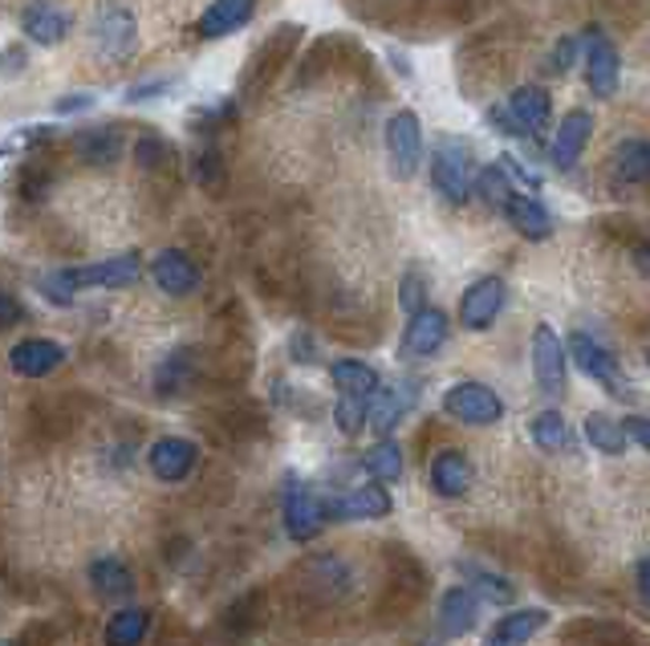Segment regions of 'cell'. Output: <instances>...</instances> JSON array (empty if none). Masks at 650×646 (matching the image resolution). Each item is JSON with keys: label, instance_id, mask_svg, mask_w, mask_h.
Returning a JSON list of instances; mask_svg holds the SVG:
<instances>
[{"label": "cell", "instance_id": "cell-39", "mask_svg": "<svg viewBox=\"0 0 650 646\" xmlns=\"http://www.w3.org/2000/svg\"><path fill=\"white\" fill-rule=\"evenodd\" d=\"M476 191H480V200L492 203V208H504V200L512 196V183H509V171L504 167H484V171H476Z\"/></svg>", "mask_w": 650, "mask_h": 646}, {"label": "cell", "instance_id": "cell-46", "mask_svg": "<svg viewBox=\"0 0 650 646\" xmlns=\"http://www.w3.org/2000/svg\"><path fill=\"white\" fill-rule=\"evenodd\" d=\"M622 424H627L630 439H634V444H642L650 451V419H642V415H630V419H622Z\"/></svg>", "mask_w": 650, "mask_h": 646}, {"label": "cell", "instance_id": "cell-10", "mask_svg": "<svg viewBox=\"0 0 650 646\" xmlns=\"http://www.w3.org/2000/svg\"><path fill=\"white\" fill-rule=\"evenodd\" d=\"M504 297H509V289L500 277H480L476 285H468V294L460 297V326L472 329V334L492 329L500 309H504Z\"/></svg>", "mask_w": 650, "mask_h": 646}, {"label": "cell", "instance_id": "cell-44", "mask_svg": "<svg viewBox=\"0 0 650 646\" xmlns=\"http://www.w3.org/2000/svg\"><path fill=\"white\" fill-rule=\"evenodd\" d=\"M289 354H293V362H301V366L318 362V350H313V338H309L306 329H301V334H293V338H289Z\"/></svg>", "mask_w": 650, "mask_h": 646}, {"label": "cell", "instance_id": "cell-22", "mask_svg": "<svg viewBox=\"0 0 650 646\" xmlns=\"http://www.w3.org/2000/svg\"><path fill=\"white\" fill-rule=\"evenodd\" d=\"M544 626H549V614H544L541 606H524V610L504 614V618L488 630L484 646H529V638L541 635Z\"/></svg>", "mask_w": 650, "mask_h": 646}, {"label": "cell", "instance_id": "cell-12", "mask_svg": "<svg viewBox=\"0 0 650 646\" xmlns=\"http://www.w3.org/2000/svg\"><path fill=\"white\" fill-rule=\"evenodd\" d=\"M448 341V314L443 309H419L411 314L407 329H402V358L411 362V358H431L439 354V346Z\"/></svg>", "mask_w": 650, "mask_h": 646}, {"label": "cell", "instance_id": "cell-7", "mask_svg": "<svg viewBox=\"0 0 650 646\" xmlns=\"http://www.w3.org/2000/svg\"><path fill=\"white\" fill-rule=\"evenodd\" d=\"M387 155L399 179H414L419 159H423V127L414 110H394L387 122Z\"/></svg>", "mask_w": 650, "mask_h": 646}, {"label": "cell", "instance_id": "cell-3", "mask_svg": "<svg viewBox=\"0 0 650 646\" xmlns=\"http://www.w3.org/2000/svg\"><path fill=\"white\" fill-rule=\"evenodd\" d=\"M569 358L581 366V375H590L593 382L610 390L614 399L634 402V387H630L627 370H622L614 354L606 350V346H598L590 334H581V329H573V334H569Z\"/></svg>", "mask_w": 650, "mask_h": 646}, {"label": "cell", "instance_id": "cell-19", "mask_svg": "<svg viewBox=\"0 0 650 646\" xmlns=\"http://www.w3.org/2000/svg\"><path fill=\"white\" fill-rule=\"evenodd\" d=\"M151 277H154V285L171 297H188L200 289V265H196L191 257H183L179 248H167V252L154 257Z\"/></svg>", "mask_w": 650, "mask_h": 646}, {"label": "cell", "instance_id": "cell-21", "mask_svg": "<svg viewBox=\"0 0 650 646\" xmlns=\"http://www.w3.org/2000/svg\"><path fill=\"white\" fill-rule=\"evenodd\" d=\"M21 29L29 41H37V46H58L61 37L70 33V12H61L58 4H49V0H33V4H24V12H21Z\"/></svg>", "mask_w": 650, "mask_h": 646}, {"label": "cell", "instance_id": "cell-51", "mask_svg": "<svg viewBox=\"0 0 650 646\" xmlns=\"http://www.w3.org/2000/svg\"><path fill=\"white\" fill-rule=\"evenodd\" d=\"M647 362H650V350H647Z\"/></svg>", "mask_w": 650, "mask_h": 646}, {"label": "cell", "instance_id": "cell-23", "mask_svg": "<svg viewBox=\"0 0 650 646\" xmlns=\"http://www.w3.org/2000/svg\"><path fill=\"white\" fill-rule=\"evenodd\" d=\"M476 614H480V602L468 586H451L443 598H439V630L443 638H463L476 626Z\"/></svg>", "mask_w": 650, "mask_h": 646}, {"label": "cell", "instance_id": "cell-17", "mask_svg": "<svg viewBox=\"0 0 650 646\" xmlns=\"http://www.w3.org/2000/svg\"><path fill=\"white\" fill-rule=\"evenodd\" d=\"M196 375H200V350L176 346L163 362L154 366V395H159V399H176V395L191 390Z\"/></svg>", "mask_w": 650, "mask_h": 646}, {"label": "cell", "instance_id": "cell-4", "mask_svg": "<svg viewBox=\"0 0 650 646\" xmlns=\"http://www.w3.org/2000/svg\"><path fill=\"white\" fill-rule=\"evenodd\" d=\"M431 179H436L439 196L448 203H468L476 191V176H472V155H468V142L460 139H443L431 151Z\"/></svg>", "mask_w": 650, "mask_h": 646}, {"label": "cell", "instance_id": "cell-28", "mask_svg": "<svg viewBox=\"0 0 650 646\" xmlns=\"http://www.w3.org/2000/svg\"><path fill=\"white\" fill-rule=\"evenodd\" d=\"M191 176L200 183L208 196H220L228 183V163H224V151H220V142L216 139H203L196 151H191Z\"/></svg>", "mask_w": 650, "mask_h": 646}, {"label": "cell", "instance_id": "cell-24", "mask_svg": "<svg viewBox=\"0 0 650 646\" xmlns=\"http://www.w3.org/2000/svg\"><path fill=\"white\" fill-rule=\"evenodd\" d=\"M431 488H436L439 496H448V500L468 493V488H472V464H468V456L456 451V447H443V451L431 459Z\"/></svg>", "mask_w": 650, "mask_h": 646}, {"label": "cell", "instance_id": "cell-43", "mask_svg": "<svg viewBox=\"0 0 650 646\" xmlns=\"http://www.w3.org/2000/svg\"><path fill=\"white\" fill-rule=\"evenodd\" d=\"M176 86V73H163V78H147V82L139 86V90H127V102H147V98L154 95H167Z\"/></svg>", "mask_w": 650, "mask_h": 646}, {"label": "cell", "instance_id": "cell-9", "mask_svg": "<svg viewBox=\"0 0 650 646\" xmlns=\"http://www.w3.org/2000/svg\"><path fill=\"white\" fill-rule=\"evenodd\" d=\"M581 49H586V82H590V90L598 98H610L618 90V78H622V61H618L614 41L602 29H586Z\"/></svg>", "mask_w": 650, "mask_h": 646}, {"label": "cell", "instance_id": "cell-15", "mask_svg": "<svg viewBox=\"0 0 650 646\" xmlns=\"http://www.w3.org/2000/svg\"><path fill=\"white\" fill-rule=\"evenodd\" d=\"M66 362V346L53 338H21L9 350V366L21 378H46Z\"/></svg>", "mask_w": 650, "mask_h": 646}, {"label": "cell", "instance_id": "cell-1", "mask_svg": "<svg viewBox=\"0 0 650 646\" xmlns=\"http://www.w3.org/2000/svg\"><path fill=\"white\" fill-rule=\"evenodd\" d=\"M142 277V257L127 252L114 260H98V265H82V269H53L37 277V289L53 306H73L78 289H122Z\"/></svg>", "mask_w": 650, "mask_h": 646}, {"label": "cell", "instance_id": "cell-36", "mask_svg": "<svg viewBox=\"0 0 650 646\" xmlns=\"http://www.w3.org/2000/svg\"><path fill=\"white\" fill-rule=\"evenodd\" d=\"M134 163L147 171V176H171V167H176V147L163 139V135H142L134 142Z\"/></svg>", "mask_w": 650, "mask_h": 646}, {"label": "cell", "instance_id": "cell-33", "mask_svg": "<svg viewBox=\"0 0 650 646\" xmlns=\"http://www.w3.org/2000/svg\"><path fill=\"white\" fill-rule=\"evenodd\" d=\"M586 439H590L602 456H622L630 447V431H627V424H614L610 415H602V411H593L590 419H586Z\"/></svg>", "mask_w": 650, "mask_h": 646}, {"label": "cell", "instance_id": "cell-18", "mask_svg": "<svg viewBox=\"0 0 650 646\" xmlns=\"http://www.w3.org/2000/svg\"><path fill=\"white\" fill-rule=\"evenodd\" d=\"M134 41H139V24H134V12L127 4H107L98 12V46L107 49L110 58L122 61L134 53Z\"/></svg>", "mask_w": 650, "mask_h": 646}, {"label": "cell", "instance_id": "cell-49", "mask_svg": "<svg viewBox=\"0 0 650 646\" xmlns=\"http://www.w3.org/2000/svg\"><path fill=\"white\" fill-rule=\"evenodd\" d=\"M24 314H21V306H17V297L12 294H4V326H17Z\"/></svg>", "mask_w": 650, "mask_h": 646}, {"label": "cell", "instance_id": "cell-41", "mask_svg": "<svg viewBox=\"0 0 650 646\" xmlns=\"http://www.w3.org/2000/svg\"><path fill=\"white\" fill-rule=\"evenodd\" d=\"M49 188H53V171H49L46 163H29L21 171V191L24 200H41V196H49Z\"/></svg>", "mask_w": 650, "mask_h": 646}, {"label": "cell", "instance_id": "cell-2", "mask_svg": "<svg viewBox=\"0 0 650 646\" xmlns=\"http://www.w3.org/2000/svg\"><path fill=\"white\" fill-rule=\"evenodd\" d=\"M488 115H492V127L512 139H541L549 115H553V98L544 95L541 86H520L504 107H492Z\"/></svg>", "mask_w": 650, "mask_h": 646}, {"label": "cell", "instance_id": "cell-50", "mask_svg": "<svg viewBox=\"0 0 650 646\" xmlns=\"http://www.w3.org/2000/svg\"><path fill=\"white\" fill-rule=\"evenodd\" d=\"M634 265H639L642 272H650V240H639V245H634Z\"/></svg>", "mask_w": 650, "mask_h": 646}, {"label": "cell", "instance_id": "cell-35", "mask_svg": "<svg viewBox=\"0 0 650 646\" xmlns=\"http://www.w3.org/2000/svg\"><path fill=\"white\" fill-rule=\"evenodd\" d=\"M468 582L476 586V594H484V602H497V606H509L512 598H517V586H512L509 577H500L492 574V569H484V565H476V561H460L456 565Z\"/></svg>", "mask_w": 650, "mask_h": 646}, {"label": "cell", "instance_id": "cell-30", "mask_svg": "<svg viewBox=\"0 0 650 646\" xmlns=\"http://www.w3.org/2000/svg\"><path fill=\"white\" fill-rule=\"evenodd\" d=\"M411 407V395H402L399 387H382L374 399H370V427L379 439H390V431L402 424V415Z\"/></svg>", "mask_w": 650, "mask_h": 646}, {"label": "cell", "instance_id": "cell-31", "mask_svg": "<svg viewBox=\"0 0 650 646\" xmlns=\"http://www.w3.org/2000/svg\"><path fill=\"white\" fill-rule=\"evenodd\" d=\"M614 176L622 183H647L650 179V142L647 139H627L618 142L614 151Z\"/></svg>", "mask_w": 650, "mask_h": 646}, {"label": "cell", "instance_id": "cell-14", "mask_svg": "<svg viewBox=\"0 0 650 646\" xmlns=\"http://www.w3.org/2000/svg\"><path fill=\"white\" fill-rule=\"evenodd\" d=\"M390 508H394V500H390V493L382 488V480H374V484L354 488V493L338 496V500H330V505H326V517H333V520H379V517H387Z\"/></svg>", "mask_w": 650, "mask_h": 646}, {"label": "cell", "instance_id": "cell-6", "mask_svg": "<svg viewBox=\"0 0 650 646\" xmlns=\"http://www.w3.org/2000/svg\"><path fill=\"white\" fill-rule=\"evenodd\" d=\"M297 41H301V29H297V24H281L277 33L264 37L257 61L249 66V78H244V86H249L252 95H264V90L289 70V58H293Z\"/></svg>", "mask_w": 650, "mask_h": 646}, {"label": "cell", "instance_id": "cell-34", "mask_svg": "<svg viewBox=\"0 0 650 646\" xmlns=\"http://www.w3.org/2000/svg\"><path fill=\"white\" fill-rule=\"evenodd\" d=\"M151 630V614L142 606H127L107 623V646H139Z\"/></svg>", "mask_w": 650, "mask_h": 646}, {"label": "cell", "instance_id": "cell-8", "mask_svg": "<svg viewBox=\"0 0 650 646\" xmlns=\"http://www.w3.org/2000/svg\"><path fill=\"white\" fill-rule=\"evenodd\" d=\"M532 378L549 399L566 395V346L549 326L532 329Z\"/></svg>", "mask_w": 650, "mask_h": 646}, {"label": "cell", "instance_id": "cell-20", "mask_svg": "<svg viewBox=\"0 0 650 646\" xmlns=\"http://www.w3.org/2000/svg\"><path fill=\"white\" fill-rule=\"evenodd\" d=\"M252 9H257V0H212V4L200 12L196 33H200L203 41H220V37L244 29V24L252 21Z\"/></svg>", "mask_w": 650, "mask_h": 646}, {"label": "cell", "instance_id": "cell-32", "mask_svg": "<svg viewBox=\"0 0 650 646\" xmlns=\"http://www.w3.org/2000/svg\"><path fill=\"white\" fill-rule=\"evenodd\" d=\"M529 435L532 444L541 447V451H549V456H561V451L573 447V435H569V424L561 419V411H541L529 424Z\"/></svg>", "mask_w": 650, "mask_h": 646}, {"label": "cell", "instance_id": "cell-5", "mask_svg": "<svg viewBox=\"0 0 650 646\" xmlns=\"http://www.w3.org/2000/svg\"><path fill=\"white\" fill-rule=\"evenodd\" d=\"M443 411L468 427H492V424H500L504 402H500L497 390L484 387V382H456V387L443 395Z\"/></svg>", "mask_w": 650, "mask_h": 646}, {"label": "cell", "instance_id": "cell-11", "mask_svg": "<svg viewBox=\"0 0 650 646\" xmlns=\"http://www.w3.org/2000/svg\"><path fill=\"white\" fill-rule=\"evenodd\" d=\"M147 464H151L154 480L179 484L196 471V464H200V447L191 444V439H183V435H163V439H154L151 444Z\"/></svg>", "mask_w": 650, "mask_h": 646}, {"label": "cell", "instance_id": "cell-40", "mask_svg": "<svg viewBox=\"0 0 650 646\" xmlns=\"http://www.w3.org/2000/svg\"><path fill=\"white\" fill-rule=\"evenodd\" d=\"M423 301H427L423 272H419V269H407V277H402V285H399V306L407 309V314H419V309H427Z\"/></svg>", "mask_w": 650, "mask_h": 646}, {"label": "cell", "instance_id": "cell-25", "mask_svg": "<svg viewBox=\"0 0 650 646\" xmlns=\"http://www.w3.org/2000/svg\"><path fill=\"white\" fill-rule=\"evenodd\" d=\"M73 151H78V159L90 167H110L122 159L127 139H122L119 127H94V130H82V135L73 139Z\"/></svg>", "mask_w": 650, "mask_h": 646}, {"label": "cell", "instance_id": "cell-45", "mask_svg": "<svg viewBox=\"0 0 650 646\" xmlns=\"http://www.w3.org/2000/svg\"><path fill=\"white\" fill-rule=\"evenodd\" d=\"M500 167L509 171V179H520V183H529V188H541V179L532 176V171H529V167H524V163H517L512 155H504V159H500Z\"/></svg>", "mask_w": 650, "mask_h": 646}, {"label": "cell", "instance_id": "cell-47", "mask_svg": "<svg viewBox=\"0 0 650 646\" xmlns=\"http://www.w3.org/2000/svg\"><path fill=\"white\" fill-rule=\"evenodd\" d=\"M90 107H94V98L90 95H70V98H58V102H53L58 115H78V110H90Z\"/></svg>", "mask_w": 650, "mask_h": 646}, {"label": "cell", "instance_id": "cell-13", "mask_svg": "<svg viewBox=\"0 0 650 646\" xmlns=\"http://www.w3.org/2000/svg\"><path fill=\"white\" fill-rule=\"evenodd\" d=\"M321 520H326V505L318 496L309 493L301 480L284 484V533L293 540H309L321 529Z\"/></svg>", "mask_w": 650, "mask_h": 646}, {"label": "cell", "instance_id": "cell-27", "mask_svg": "<svg viewBox=\"0 0 650 646\" xmlns=\"http://www.w3.org/2000/svg\"><path fill=\"white\" fill-rule=\"evenodd\" d=\"M500 212H504V220H509L512 228L524 236V240H544V236L553 232V220H549V212H544V208L532 200V196H520V191H512Z\"/></svg>", "mask_w": 650, "mask_h": 646}, {"label": "cell", "instance_id": "cell-42", "mask_svg": "<svg viewBox=\"0 0 650 646\" xmlns=\"http://www.w3.org/2000/svg\"><path fill=\"white\" fill-rule=\"evenodd\" d=\"M578 49H581L578 37H561L553 46V58H549V73H566L573 66V58H578Z\"/></svg>", "mask_w": 650, "mask_h": 646}, {"label": "cell", "instance_id": "cell-48", "mask_svg": "<svg viewBox=\"0 0 650 646\" xmlns=\"http://www.w3.org/2000/svg\"><path fill=\"white\" fill-rule=\"evenodd\" d=\"M639 594H642V602L650 606V557H642L639 561Z\"/></svg>", "mask_w": 650, "mask_h": 646}, {"label": "cell", "instance_id": "cell-37", "mask_svg": "<svg viewBox=\"0 0 650 646\" xmlns=\"http://www.w3.org/2000/svg\"><path fill=\"white\" fill-rule=\"evenodd\" d=\"M362 468L382 484H394L402 480V447L394 439H379V444L370 447L367 459H362Z\"/></svg>", "mask_w": 650, "mask_h": 646}, {"label": "cell", "instance_id": "cell-29", "mask_svg": "<svg viewBox=\"0 0 650 646\" xmlns=\"http://www.w3.org/2000/svg\"><path fill=\"white\" fill-rule=\"evenodd\" d=\"M86 577H90V586L102 594V598H127L130 589H134V577H130L127 561H119V557H94L90 561V569H86Z\"/></svg>", "mask_w": 650, "mask_h": 646}, {"label": "cell", "instance_id": "cell-38", "mask_svg": "<svg viewBox=\"0 0 650 646\" xmlns=\"http://www.w3.org/2000/svg\"><path fill=\"white\" fill-rule=\"evenodd\" d=\"M333 424L346 439H354L362 427L370 424V399H358V395H338L333 402Z\"/></svg>", "mask_w": 650, "mask_h": 646}, {"label": "cell", "instance_id": "cell-26", "mask_svg": "<svg viewBox=\"0 0 650 646\" xmlns=\"http://www.w3.org/2000/svg\"><path fill=\"white\" fill-rule=\"evenodd\" d=\"M330 378L338 395H358V399H374L382 390V378L374 366H367L362 358H338L330 366Z\"/></svg>", "mask_w": 650, "mask_h": 646}, {"label": "cell", "instance_id": "cell-16", "mask_svg": "<svg viewBox=\"0 0 650 646\" xmlns=\"http://www.w3.org/2000/svg\"><path fill=\"white\" fill-rule=\"evenodd\" d=\"M590 135H593V115L590 110H569V115L561 118L557 139H553V147H549V159H553L557 171H573V163L581 159Z\"/></svg>", "mask_w": 650, "mask_h": 646}]
</instances>
